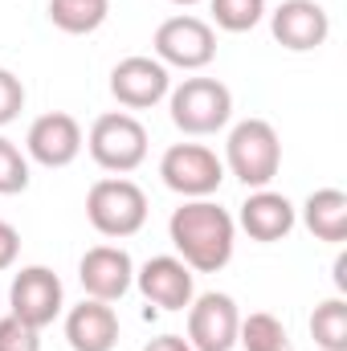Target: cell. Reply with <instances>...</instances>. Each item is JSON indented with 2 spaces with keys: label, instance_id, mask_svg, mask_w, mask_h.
<instances>
[{
  "label": "cell",
  "instance_id": "6da1fadb",
  "mask_svg": "<svg viewBox=\"0 0 347 351\" xmlns=\"http://www.w3.org/2000/svg\"><path fill=\"white\" fill-rule=\"evenodd\" d=\"M168 241L192 274H221L237 250V221L213 196L184 200L168 217Z\"/></svg>",
  "mask_w": 347,
  "mask_h": 351
},
{
  "label": "cell",
  "instance_id": "7a4b0ae2",
  "mask_svg": "<svg viewBox=\"0 0 347 351\" xmlns=\"http://www.w3.org/2000/svg\"><path fill=\"white\" fill-rule=\"evenodd\" d=\"M221 164H225V176L241 180L250 192L270 188L274 176L282 172V139L265 119H241L225 139Z\"/></svg>",
  "mask_w": 347,
  "mask_h": 351
},
{
  "label": "cell",
  "instance_id": "3957f363",
  "mask_svg": "<svg viewBox=\"0 0 347 351\" xmlns=\"http://www.w3.org/2000/svg\"><path fill=\"white\" fill-rule=\"evenodd\" d=\"M86 221L110 241L135 237L147 225V192L127 176H102L86 192Z\"/></svg>",
  "mask_w": 347,
  "mask_h": 351
},
{
  "label": "cell",
  "instance_id": "277c9868",
  "mask_svg": "<svg viewBox=\"0 0 347 351\" xmlns=\"http://www.w3.org/2000/svg\"><path fill=\"white\" fill-rule=\"evenodd\" d=\"M168 114L184 135H217L233 119V90L221 78H184L168 90Z\"/></svg>",
  "mask_w": 347,
  "mask_h": 351
},
{
  "label": "cell",
  "instance_id": "5b68a950",
  "mask_svg": "<svg viewBox=\"0 0 347 351\" xmlns=\"http://www.w3.org/2000/svg\"><path fill=\"white\" fill-rule=\"evenodd\" d=\"M86 147L102 172L127 176L147 160V127L127 110H106L90 123Z\"/></svg>",
  "mask_w": 347,
  "mask_h": 351
},
{
  "label": "cell",
  "instance_id": "8992f818",
  "mask_svg": "<svg viewBox=\"0 0 347 351\" xmlns=\"http://www.w3.org/2000/svg\"><path fill=\"white\" fill-rule=\"evenodd\" d=\"M152 49L156 62H164L168 70H204L217 58V29L192 12H180L156 29Z\"/></svg>",
  "mask_w": 347,
  "mask_h": 351
},
{
  "label": "cell",
  "instance_id": "52a82bcc",
  "mask_svg": "<svg viewBox=\"0 0 347 351\" xmlns=\"http://www.w3.org/2000/svg\"><path fill=\"white\" fill-rule=\"evenodd\" d=\"M160 176L184 200H204L213 192H221L225 184V164L213 147L204 143H172L160 160Z\"/></svg>",
  "mask_w": 347,
  "mask_h": 351
},
{
  "label": "cell",
  "instance_id": "ba28073f",
  "mask_svg": "<svg viewBox=\"0 0 347 351\" xmlns=\"http://www.w3.org/2000/svg\"><path fill=\"white\" fill-rule=\"evenodd\" d=\"M8 315H16L33 331H45L66 311V286L49 265H21L8 286Z\"/></svg>",
  "mask_w": 347,
  "mask_h": 351
},
{
  "label": "cell",
  "instance_id": "9c48e42d",
  "mask_svg": "<svg viewBox=\"0 0 347 351\" xmlns=\"http://www.w3.org/2000/svg\"><path fill=\"white\" fill-rule=\"evenodd\" d=\"M86 147V135H82V123L66 110H49V114H37L25 131V156L41 168H70Z\"/></svg>",
  "mask_w": 347,
  "mask_h": 351
},
{
  "label": "cell",
  "instance_id": "30bf717a",
  "mask_svg": "<svg viewBox=\"0 0 347 351\" xmlns=\"http://www.w3.org/2000/svg\"><path fill=\"white\" fill-rule=\"evenodd\" d=\"M241 311L229 294L208 290L188 302V343L192 351H233L237 348Z\"/></svg>",
  "mask_w": 347,
  "mask_h": 351
},
{
  "label": "cell",
  "instance_id": "8fae6325",
  "mask_svg": "<svg viewBox=\"0 0 347 351\" xmlns=\"http://www.w3.org/2000/svg\"><path fill=\"white\" fill-rule=\"evenodd\" d=\"M172 90V70L147 53H131L110 70V94L127 110H152Z\"/></svg>",
  "mask_w": 347,
  "mask_h": 351
},
{
  "label": "cell",
  "instance_id": "7c38bea8",
  "mask_svg": "<svg viewBox=\"0 0 347 351\" xmlns=\"http://www.w3.org/2000/svg\"><path fill=\"white\" fill-rule=\"evenodd\" d=\"M270 33L282 49L290 53H311L319 45H327L331 37V16L319 0H282L270 12Z\"/></svg>",
  "mask_w": 347,
  "mask_h": 351
},
{
  "label": "cell",
  "instance_id": "4fadbf2b",
  "mask_svg": "<svg viewBox=\"0 0 347 351\" xmlns=\"http://www.w3.org/2000/svg\"><path fill=\"white\" fill-rule=\"evenodd\" d=\"M135 286L156 311H188V302L196 298V274L176 254L147 258L135 269Z\"/></svg>",
  "mask_w": 347,
  "mask_h": 351
},
{
  "label": "cell",
  "instance_id": "5bb4252c",
  "mask_svg": "<svg viewBox=\"0 0 347 351\" xmlns=\"http://www.w3.org/2000/svg\"><path fill=\"white\" fill-rule=\"evenodd\" d=\"M78 282H82L86 298L119 302L135 286V262L123 245H94L78 262Z\"/></svg>",
  "mask_w": 347,
  "mask_h": 351
},
{
  "label": "cell",
  "instance_id": "9a60e30c",
  "mask_svg": "<svg viewBox=\"0 0 347 351\" xmlns=\"http://www.w3.org/2000/svg\"><path fill=\"white\" fill-rule=\"evenodd\" d=\"M233 221H237V229L250 233V241L274 245V241H286V237L294 233L298 208L290 204V196H282V192H274V188H254Z\"/></svg>",
  "mask_w": 347,
  "mask_h": 351
},
{
  "label": "cell",
  "instance_id": "2e32d148",
  "mask_svg": "<svg viewBox=\"0 0 347 351\" xmlns=\"http://www.w3.org/2000/svg\"><path fill=\"white\" fill-rule=\"evenodd\" d=\"M66 343L74 351H115L119 343V315L110 302L82 298L66 311Z\"/></svg>",
  "mask_w": 347,
  "mask_h": 351
},
{
  "label": "cell",
  "instance_id": "e0dca14e",
  "mask_svg": "<svg viewBox=\"0 0 347 351\" xmlns=\"http://www.w3.org/2000/svg\"><path fill=\"white\" fill-rule=\"evenodd\" d=\"M302 225L315 241L344 245L347 241V192L344 188H315L302 200Z\"/></svg>",
  "mask_w": 347,
  "mask_h": 351
},
{
  "label": "cell",
  "instance_id": "ac0fdd59",
  "mask_svg": "<svg viewBox=\"0 0 347 351\" xmlns=\"http://www.w3.org/2000/svg\"><path fill=\"white\" fill-rule=\"evenodd\" d=\"M106 16H110V0H49V21H53V29L74 33V37L102 29Z\"/></svg>",
  "mask_w": 347,
  "mask_h": 351
},
{
  "label": "cell",
  "instance_id": "d6986e66",
  "mask_svg": "<svg viewBox=\"0 0 347 351\" xmlns=\"http://www.w3.org/2000/svg\"><path fill=\"white\" fill-rule=\"evenodd\" d=\"M237 343H241L246 351H294L286 323H282L278 315H270V311L241 315V327H237Z\"/></svg>",
  "mask_w": 347,
  "mask_h": 351
},
{
  "label": "cell",
  "instance_id": "ffe728a7",
  "mask_svg": "<svg viewBox=\"0 0 347 351\" xmlns=\"http://www.w3.org/2000/svg\"><path fill=\"white\" fill-rule=\"evenodd\" d=\"M311 339L323 351H347V302L344 294L327 298L311 315Z\"/></svg>",
  "mask_w": 347,
  "mask_h": 351
},
{
  "label": "cell",
  "instance_id": "44dd1931",
  "mask_svg": "<svg viewBox=\"0 0 347 351\" xmlns=\"http://www.w3.org/2000/svg\"><path fill=\"white\" fill-rule=\"evenodd\" d=\"M208 8H213V25L225 33H250L265 16V0H208Z\"/></svg>",
  "mask_w": 347,
  "mask_h": 351
},
{
  "label": "cell",
  "instance_id": "7402d4cb",
  "mask_svg": "<svg viewBox=\"0 0 347 351\" xmlns=\"http://www.w3.org/2000/svg\"><path fill=\"white\" fill-rule=\"evenodd\" d=\"M29 156L8 139V135H0V196H16V192H25L29 188Z\"/></svg>",
  "mask_w": 347,
  "mask_h": 351
},
{
  "label": "cell",
  "instance_id": "603a6c76",
  "mask_svg": "<svg viewBox=\"0 0 347 351\" xmlns=\"http://www.w3.org/2000/svg\"><path fill=\"white\" fill-rule=\"evenodd\" d=\"M0 351H41V331H33L16 315H4L0 319Z\"/></svg>",
  "mask_w": 347,
  "mask_h": 351
},
{
  "label": "cell",
  "instance_id": "cb8c5ba5",
  "mask_svg": "<svg viewBox=\"0 0 347 351\" xmlns=\"http://www.w3.org/2000/svg\"><path fill=\"white\" fill-rule=\"evenodd\" d=\"M25 82L12 74V70H4L0 66V127H8V123H16L21 119V110H25Z\"/></svg>",
  "mask_w": 347,
  "mask_h": 351
},
{
  "label": "cell",
  "instance_id": "d4e9b609",
  "mask_svg": "<svg viewBox=\"0 0 347 351\" xmlns=\"http://www.w3.org/2000/svg\"><path fill=\"white\" fill-rule=\"evenodd\" d=\"M16 258H21V233L8 221H0V269H12Z\"/></svg>",
  "mask_w": 347,
  "mask_h": 351
},
{
  "label": "cell",
  "instance_id": "484cf974",
  "mask_svg": "<svg viewBox=\"0 0 347 351\" xmlns=\"http://www.w3.org/2000/svg\"><path fill=\"white\" fill-rule=\"evenodd\" d=\"M143 351H192V343L184 335H156L143 343Z\"/></svg>",
  "mask_w": 347,
  "mask_h": 351
},
{
  "label": "cell",
  "instance_id": "4316f807",
  "mask_svg": "<svg viewBox=\"0 0 347 351\" xmlns=\"http://www.w3.org/2000/svg\"><path fill=\"white\" fill-rule=\"evenodd\" d=\"M335 286H339V294L347 290V254H339V258H335Z\"/></svg>",
  "mask_w": 347,
  "mask_h": 351
},
{
  "label": "cell",
  "instance_id": "83f0119b",
  "mask_svg": "<svg viewBox=\"0 0 347 351\" xmlns=\"http://www.w3.org/2000/svg\"><path fill=\"white\" fill-rule=\"evenodd\" d=\"M172 4H180V8H192V4H200V0H172Z\"/></svg>",
  "mask_w": 347,
  "mask_h": 351
}]
</instances>
